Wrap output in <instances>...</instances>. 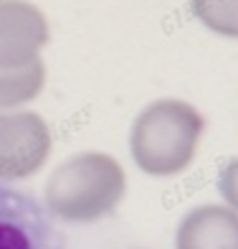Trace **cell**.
<instances>
[{
  "label": "cell",
  "instance_id": "6da1fadb",
  "mask_svg": "<svg viewBox=\"0 0 238 249\" xmlns=\"http://www.w3.org/2000/svg\"><path fill=\"white\" fill-rule=\"evenodd\" d=\"M203 132L198 109L180 99L152 102L132 127V155L152 176L180 173L192 160Z\"/></svg>",
  "mask_w": 238,
  "mask_h": 249
},
{
  "label": "cell",
  "instance_id": "7a4b0ae2",
  "mask_svg": "<svg viewBox=\"0 0 238 249\" xmlns=\"http://www.w3.org/2000/svg\"><path fill=\"white\" fill-rule=\"evenodd\" d=\"M122 168L101 155H86L61 168L48 186V206L66 219H94L122 196Z\"/></svg>",
  "mask_w": 238,
  "mask_h": 249
},
{
  "label": "cell",
  "instance_id": "3957f363",
  "mask_svg": "<svg viewBox=\"0 0 238 249\" xmlns=\"http://www.w3.org/2000/svg\"><path fill=\"white\" fill-rule=\"evenodd\" d=\"M0 249H66L51 213L31 194L0 180Z\"/></svg>",
  "mask_w": 238,
  "mask_h": 249
},
{
  "label": "cell",
  "instance_id": "277c9868",
  "mask_svg": "<svg viewBox=\"0 0 238 249\" xmlns=\"http://www.w3.org/2000/svg\"><path fill=\"white\" fill-rule=\"evenodd\" d=\"M46 13L31 0H0V69H20L48 43Z\"/></svg>",
  "mask_w": 238,
  "mask_h": 249
},
{
  "label": "cell",
  "instance_id": "5b68a950",
  "mask_svg": "<svg viewBox=\"0 0 238 249\" xmlns=\"http://www.w3.org/2000/svg\"><path fill=\"white\" fill-rule=\"evenodd\" d=\"M46 148L43 122L33 115L0 117V176H23Z\"/></svg>",
  "mask_w": 238,
  "mask_h": 249
},
{
  "label": "cell",
  "instance_id": "8992f818",
  "mask_svg": "<svg viewBox=\"0 0 238 249\" xmlns=\"http://www.w3.org/2000/svg\"><path fill=\"white\" fill-rule=\"evenodd\" d=\"M177 249H238V216L223 206L195 209L180 224Z\"/></svg>",
  "mask_w": 238,
  "mask_h": 249
},
{
  "label": "cell",
  "instance_id": "52a82bcc",
  "mask_svg": "<svg viewBox=\"0 0 238 249\" xmlns=\"http://www.w3.org/2000/svg\"><path fill=\"white\" fill-rule=\"evenodd\" d=\"M46 66L36 59L20 69H0V105H13V102L31 99L41 92Z\"/></svg>",
  "mask_w": 238,
  "mask_h": 249
},
{
  "label": "cell",
  "instance_id": "ba28073f",
  "mask_svg": "<svg viewBox=\"0 0 238 249\" xmlns=\"http://www.w3.org/2000/svg\"><path fill=\"white\" fill-rule=\"evenodd\" d=\"M192 16L223 38H238V0H190Z\"/></svg>",
  "mask_w": 238,
  "mask_h": 249
},
{
  "label": "cell",
  "instance_id": "9c48e42d",
  "mask_svg": "<svg viewBox=\"0 0 238 249\" xmlns=\"http://www.w3.org/2000/svg\"><path fill=\"white\" fill-rule=\"evenodd\" d=\"M221 194L228 198L231 206L238 209V158L225 165V171L221 176Z\"/></svg>",
  "mask_w": 238,
  "mask_h": 249
}]
</instances>
